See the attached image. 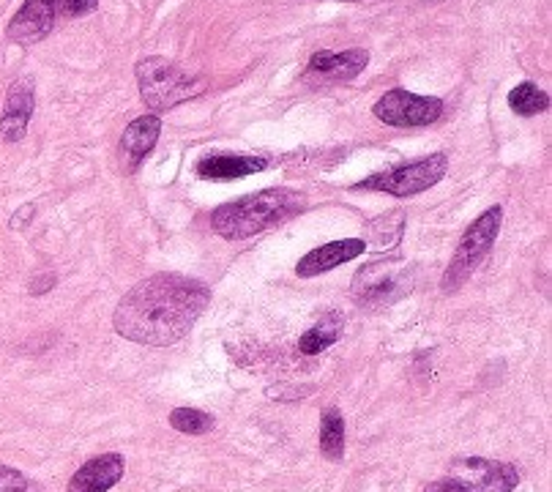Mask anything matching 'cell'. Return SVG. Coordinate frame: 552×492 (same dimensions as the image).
<instances>
[{"mask_svg":"<svg viewBox=\"0 0 552 492\" xmlns=\"http://www.w3.org/2000/svg\"><path fill=\"white\" fill-rule=\"evenodd\" d=\"M320 451L323 457L337 462L345 457V419L337 408H328L320 424Z\"/></svg>","mask_w":552,"mask_h":492,"instance_id":"e0dca14e","label":"cell"},{"mask_svg":"<svg viewBox=\"0 0 552 492\" xmlns=\"http://www.w3.org/2000/svg\"><path fill=\"white\" fill-rule=\"evenodd\" d=\"M416 287V268L405 263L402 257H383L372 260L353 277V301L358 307L386 309L397 304L399 298L410 296Z\"/></svg>","mask_w":552,"mask_h":492,"instance_id":"3957f363","label":"cell"},{"mask_svg":"<svg viewBox=\"0 0 552 492\" xmlns=\"http://www.w3.org/2000/svg\"><path fill=\"white\" fill-rule=\"evenodd\" d=\"M367 244L361 238H342V241H331L307 252V255L298 260L296 274L298 277H317V274H326L331 268L350 263L356 257L364 255Z\"/></svg>","mask_w":552,"mask_h":492,"instance_id":"4fadbf2b","label":"cell"},{"mask_svg":"<svg viewBox=\"0 0 552 492\" xmlns=\"http://www.w3.org/2000/svg\"><path fill=\"white\" fill-rule=\"evenodd\" d=\"M162 134V118L159 115H143L126 126V132L121 137V167L123 173H137V167L143 164V159L154 151L156 140Z\"/></svg>","mask_w":552,"mask_h":492,"instance_id":"7c38bea8","label":"cell"},{"mask_svg":"<svg viewBox=\"0 0 552 492\" xmlns=\"http://www.w3.org/2000/svg\"><path fill=\"white\" fill-rule=\"evenodd\" d=\"M268 167L266 159L260 156H236V154H214L197 162V175L205 181H238L246 175L263 173Z\"/></svg>","mask_w":552,"mask_h":492,"instance_id":"9a60e30c","label":"cell"},{"mask_svg":"<svg viewBox=\"0 0 552 492\" xmlns=\"http://www.w3.org/2000/svg\"><path fill=\"white\" fill-rule=\"evenodd\" d=\"M33 107H36V96H33L31 82H11L6 102H3V113H0V134L6 143H20L25 137L33 118Z\"/></svg>","mask_w":552,"mask_h":492,"instance_id":"30bf717a","label":"cell"},{"mask_svg":"<svg viewBox=\"0 0 552 492\" xmlns=\"http://www.w3.org/2000/svg\"><path fill=\"white\" fill-rule=\"evenodd\" d=\"M304 205V195L287 186H271L255 195H244L216 208L211 214V227L225 241H244L260 236L271 227L282 225L290 216L298 214Z\"/></svg>","mask_w":552,"mask_h":492,"instance_id":"7a4b0ae2","label":"cell"},{"mask_svg":"<svg viewBox=\"0 0 552 492\" xmlns=\"http://www.w3.org/2000/svg\"><path fill=\"white\" fill-rule=\"evenodd\" d=\"M446 170H449V156L432 154L427 159H419V162L397 164V167H389L383 173L369 175L361 184H356V192L369 189V192H386V195L394 197H413L432 189L446 175Z\"/></svg>","mask_w":552,"mask_h":492,"instance_id":"8992f818","label":"cell"},{"mask_svg":"<svg viewBox=\"0 0 552 492\" xmlns=\"http://www.w3.org/2000/svg\"><path fill=\"white\" fill-rule=\"evenodd\" d=\"M369 66V52L367 50H342V52H328L320 50L309 58L307 77L317 82H348L356 80L358 74Z\"/></svg>","mask_w":552,"mask_h":492,"instance_id":"9c48e42d","label":"cell"},{"mask_svg":"<svg viewBox=\"0 0 552 492\" xmlns=\"http://www.w3.org/2000/svg\"><path fill=\"white\" fill-rule=\"evenodd\" d=\"M55 17H85L99 6V0H50Z\"/></svg>","mask_w":552,"mask_h":492,"instance_id":"7402d4cb","label":"cell"},{"mask_svg":"<svg viewBox=\"0 0 552 492\" xmlns=\"http://www.w3.org/2000/svg\"><path fill=\"white\" fill-rule=\"evenodd\" d=\"M170 424L173 430L184 432V435H205L214 430V416L197 408H175L170 413Z\"/></svg>","mask_w":552,"mask_h":492,"instance_id":"ffe728a7","label":"cell"},{"mask_svg":"<svg viewBox=\"0 0 552 492\" xmlns=\"http://www.w3.org/2000/svg\"><path fill=\"white\" fill-rule=\"evenodd\" d=\"M342 328H345V320L339 318L337 312H328L326 318L309 328L307 334H301V339H298V350H301L304 356H317V353L328 350L339 337H342Z\"/></svg>","mask_w":552,"mask_h":492,"instance_id":"2e32d148","label":"cell"},{"mask_svg":"<svg viewBox=\"0 0 552 492\" xmlns=\"http://www.w3.org/2000/svg\"><path fill=\"white\" fill-rule=\"evenodd\" d=\"M123 471H126V460L115 451L93 457L74 473L72 482H69V492H107L121 482Z\"/></svg>","mask_w":552,"mask_h":492,"instance_id":"5bb4252c","label":"cell"},{"mask_svg":"<svg viewBox=\"0 0 552 492\" xmlns=\"http://www.w3.org/2000/svg\"><path fill=\"white\" fill-rule=\"evenodd\" d=\"M339 3H358V0H339Z\"/></svg>","mask_w":552,"mask_h":492,"instance_id":"d4e9b609","label":"cell"},{"mask_svg":"<svg viewBox=\"0 0 552 492\" xmlns=\"http://www.w3.org/2000/svg\"><path fill=\"white\" fill-rule=\"evenodd\" d=\"M134 74H137V82H140L143 102L154 113L173 110L175 104L195 99L197 93H203L205 88L203 77L178 69L167 58H145V61L137 63Z\"/></svg>","mask_w":552,"mask_h":492,"instance_id":"277c9868","label":"cell"},{"mask_svg":"<svg viewBox=\"0 0 552 492\" xmlns=\"http://www.w3.org/2000/svg\"><path fill=\"white\" fill-rule=\"evenodd\" d=\"M424 492H468L465 490V484L457 482L454 476H449V479H440V482H432L430 487Z\"/></svg>","mask_w":552,"mask_h":492,"instance_id":"603a6c76","label":"cell"},{"mask_svg":"<svg viewBox=\"0 0 552 492\" xmlns=\"http://www.w3.org/2000/svg\"><path fill=\"white\" fill-rule=\"evenodd\" d=\"M402 233H405V211H389V214L369 222L367 246L391 249V246H397L402 241Z\"/></svg>","mask_w":552,"mask_h":492,"instance_id":"ac0fdd59","label":"cell"},{"mask_svg":"<svg viewBox=\"0 0 552 492\" xmlns=\"http://www.w3.org/2000/svg\"><path fill=\"white\" fill-rule=\"evenodd\" d=\"M31 214H33L31 205H28V208H22V214H20V216H14V219H11V227H20L22 219H28V216H31Z\"/></svg>","mask_w":552,"mask_h":492,"instance_id":"cb8c5ba5","label":"cell"},{"mask_svg":"<svg viewBox=\"0 0 552 492\" xmlns=\"http://www.w3.org/2000/svg\"><path fill=\"white\" fill-rule=\"evenodd\" d=\"M509 107L522 118H533V115L544 113L550 107V96L539 85H533V82H520L509 93Z\"/></svg>","mask_w":552,"mask_h":492,"instance_id":"d6986e66","label":"cell"},{"mask_svg":"<svg viewBox=\"0 0 552 492\" xmlns=\"http://www.w3.org/2000/svg\"><path fill=\"white\" fill-rule=\"evenodd\" d=\"M0 492H39V484L9 465H0Z\"/></svg>","mask_w":552,"mask_h":492,"instance_id":"44dd1931","label":"cell"},{"mask_svg":"<svg viewBox=\"0 0 552 492\" xmlns=\"http://www.w3.org/2000/svg\"><path fill=\"white\" fill-rule=\"evenodd\" d=\"M211 304V290L200 279L184 274H154L143 279L118 301L113 323L121 337L167 348L195 328Z\"/></svg>","mask_w":552,"mask_h":492,"instance_id":"6da1fadb","label":"cell"},{"mask_svg":"<svg viewBox=\"0 0 552 492\" xmlns=\"http://www.w3.org/2000/svg\"><path fill=\"white\" fill-rule=\"evenodd\" d=\"M451 476L468 492H512L520 484V471L512 462H492L484 457H462L451 462Z\"/></svg>","mask_w":552,"mask_h":492,"instance_id":"ba28073f","label":"cell"},{"mask_svg":"<svg viewBox=\"0 0 552 492\" xmlns=\"http://www.w3.org/2000/svg\"><path fill=\"white\" fill-rule=\"evenodd\" d=\"M501 222L503 208L501 205H492V208H487V211L462 233L460 244H457V252L451 257V263L449 268H446L443 279H440L443 293H457V290L473 277V271L481 266V260L490 255L492 244L498 241Z\"/></svg>","mask_w":552,"mask_h":492,"instance_id":"5b68a950","label":"cell"},{"mask_svg":"<svg viewBox=\"0 0 552 492\" xmlns=\"http://www.w3.org/2000/svg\"><path fill=\"white\" fill-rule=\"evenodd\" d=\"M52 25H55V9L50 0H25L22 9L11 17L6 36L20 47H31L52 31Z\"/></svg>","mask_w":552,"mask_h":492,"instance_id":"8fae6325","label":"cell"},{"mask_svg":"<svg viewBox=\"0 0 552 492\" xmlns=\"http://www.w3.org/2000/svg\"><path fill=\"white\" fill-rule=\"evenodd\" d=\"M372 115L397 129H419L438 121L443 115V102L438 96H419L405 88H394L375 102Z\"/></svg>","mask_w":552,"mask_h":492,"instance_id":"52a82bcc","label":"cell"}]
</instances>
